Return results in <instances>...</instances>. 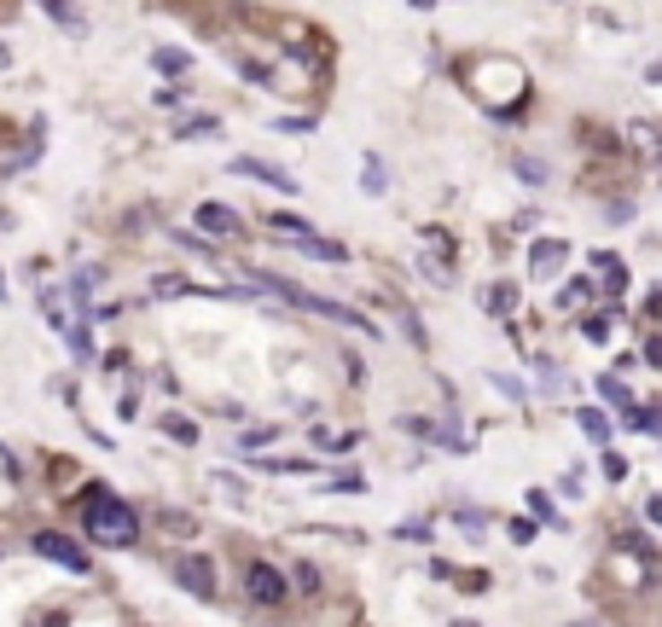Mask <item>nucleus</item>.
Wrapping results in <instances>:
<instances>
[{
    "label": "nucleus",
    "instance_id": "29",
    "mask_svg": "<svg viewBox=\"0 0 662 627\" xmlns=\"http://www.w3.org/2000/svg\"><path fill=\"white\" fill-rule=\"evenodd\" d=\"M645 366H657V372H662V337L645 343Z\"/></svg>",
    "mask_w": 662,
    "mask_h": 627
},
{
    "label": "nucleus",
    "instance_id": "22",
    "mask_svg": "<svg viewBox=\"0 0 662 627\" xmlns=\"http://www.w3.org/2000/svg\"><path fill=\"white\" fill-rule=\"evenodd\" d=\"M610 326H616V309H610V314H593V319H587V337H593V343H605V337H610Z\"/></svg>",
    "mask_w": 662,
    "mask_h": 627
},
{
    "label": "nucleus",
    "instance_id": "7",
    "mask_svg": "<svg viewBox=\"0 0 662 627\" xmlns=\"http://www.w3.org/2000/svg\"><path fill=\"white\" fill-rule=\"evenodd\" d=\"M175 575H180V587H187V593L215 598V570H210V558H180Z\"/></svg>",
    "mask_w": 662,
    "mask_h": 627
},
{
    "label": "nucleus",
    "instance_id": "12",
    "mask_svg": "<svg viewBox=\"0 0 662 627\" xmlns=\"http://www.w3.org/2000/svg\"><path fill=\"white\" fill-rule=\"evenodd\" d=\"M152 65L163 70V76H187V70H192V58L180 53V47H157V53H152Z\"/></svg>",
    "mask_w": 662,
    "mask_h": 627
},
{
    "label": "nucleus",
    "instance_id": "32",
    "mask_svg": "<svg viewBox=\"0 0 662 627\" xmlns=\"http://www.w3.org/2000/svg\"><path fill=\"white\" fill-rule=\"evenodd\" d=\"M453 627H476V622H453Z\"/></svg>",
    "mask_w": 662,
    "mask_h": 627
},
{
    "label": "nucleus",
    "instance_id": "21",
    "mask_svg": "<svg viewBox=\"0 0 662 627\" xmlns=\"http://www.w3.org/2000/svg\"><path fill=\"white\" fill-rule=\"evenodd\" d=\"M518 175L529 180V187H541V180H546V163H541V157H518Z\"/></svg>",
    "mask_w": 662,
    "mask_h": 627
},
{
    "label": "nucleus",
    "instance_id": "10",
    "mask_svg": "<svg viewBox=\"0 0 662 627\" xmlns=\"http://www.w3.org/2000/svg\"><path fill=\"white\" fill-rule=\"evenodd\" d=\"M593 267H598V279H605V291H610V297H616V291L628 285V267H622L616 256H593Z\"/></svg>",
    "mask_w": 662,
    "mask_h": 627
},
{
    "label": "nucleus",
    "instance_id": "5",
    "mask_svg": "<svg viewBox=\"0 0 662 627\" xmlns=\"http://www.w3.org/2000/svg\"><path fill=\"white\" fill-rule=\"evenodd\" d=\"M232 175H250L262 180V187H279V192H297V175H285V169L262 163V157H232Z\"/></svg>",
    "mask_w": 662,
    "mask_h": 627
},
{
    "label": "nucleus",
    "instance_id": "4",
    "mask_svg": "<svg viewBox=\"0 0 662 627\" xmlns=\"http://www.w3.org/2000/svg\"><path fill=\"white\" fill-rule=\"evenodd\" d=\"M35 552H41V558H53V563H65L70 575H88V552H82L76 540L53 535V528H47V535H35Z\"/></svg>",
    "mask_w": 662,
    "mask_h": 627
},
{
    "label": "nucleus",
    "instance_id": "14",
    "mask_svg": "<svg viewBox=\"0 0 662 627\" xmlns=\"http://www.w3.org/2000/svg\"><path fill=\"white\" fill-rule=\"evenodd\" d=\"M483 309L488 314H511V309H518V285H488L483 291Z\"/></svg>",
    "mask_w": 662,
    "mask_h": 627
},
{
    "label": "nucleus",
    "instance_id": "8",
    "mask_svg": "<svg viewBox=\"0 0 662 627\" xmlns=\"http://www.w3.org/2000/svg\"><path fill=\"white\" fill-rule=\"evenodd\" d=\"M192 221H198L210 239H227V232H239V215H232L227 204H198V215H192Z\"/></svg>",
    "mask_w": 662,
    "mask_h": 627
},
{
    "label": "nucleus",
    "instance_id": "30",
    "mask_svg": "<svg viewBox=\"0 0 662 627\" xmlns=\"http://www.w3.org/2000/svg\"><path fill=\"white\" fill-rule=\"evenodd\" d=\"M645 518H651V523H657V528H662V494H657V500H651V506H645Z\"/></svg>",
    "mask_w": 662,
    "mask_h": 627
},
{
    "label": "nucleus",
    "instance_id": "9",
    "mask_svg": "<svg viewBox=\"0 0 662 627\" xmlns=\"http://www.w3.org/2000/svg\"><path fill=\"white\" fill-rule=\"evenodd\" d=\"M267 232H279V239H291V244H302V239H314V227L302 215H291V209H279V215H267Z\"/></svg>",
    "mask_w": 662,
    "mask_h": 627
},
{
    "label": "nucleus",
    "instance_id": "6",
    "mask_svg": "<svg viewBox=\"0 0 662 627\" xmlns=\"http://www.w3.org/2000/svg\"><path fill=\"white\" fill-rule=\"evenodd\" d=\"M563 262H570V244L563 239H535V250H529V274L535 279H552Z\"/></svg>",
    "mask_w": 662,
    "mask_h": 627
},
{
    "label": "nucleus",
    "instance_id": "34",
    "mask_svg": "<svg viewBox=\"0 0 662 627\" xmlns=\"http://www.w3.org/2000/svg\"><path fill=\"white\" fill-rule=\"evenodd\" d=\"M0 297H6V279H0Z\"/></svg>",
    "mask_w": 662,
    "mask_h": 627
},
{
    "label": "nucleus",
    "instance_id": "18",
    "mask_svg": "<svg viewBox=\"0 0 662 627\" xmlns=\"http://www.w3.org/2000/svg\"><path fill=\"white\" fill-rule=\"evenodd\" d=\"M175 134H180V140H192V134H198V140H215V134H221V122H215V117H187Z\"/></svg>",
    "mask_w": 662,
    "mask_h": 627
},
{
    "label": "nucleus",
    "instance_id": "19",
    "mask_svg": "<svg viewBox=\"0 0 662 627\" xmlns=\"http://www.w3.org/2000/svg\"><path fill=\"white\" fill-rule=\"evenodd\" d=\"M575 418H581V430H587V436H593V441H610V418L598 413V407H581Z\"/></svg>",
    "mask_w": 662,
    "mask_h": 627
},
{
    "label": "nucleus",
    "instance_id": "28",
    "mask_svg": "<svg viewBox=\"0 0 662 627\" xmlns=\"http://www.w3.org/2000/svg\"><path fill=\"white\" fill-rule=\"evenodd\" d=\"M558 302H570V309H581L587 302V279H575V285H563V297Z\"/></svg>",
    "mask_w": 662,
    "mask_h": 627
},
{
    "label": "nucleus",
    "instance_id": "25",
    "mask_svg": "<svg viewBox=\"0 0 662 627\" xmlns=\"http://www.w3.org/2000/svg\"><path fill=\"white\" fill-rule=\"evenodd\" d=\"M598 465H605L610 483H622V476H628V459H622V453H610V448H605V459H598Z\"/></svg>",
    "mask_w": 662,
    "mask_h": 627
},
{
    "label": "nucleus",
    "instance_id": "23",
    "mask_svg": "<svg viewBox=\"0 0 662 627\" xmlns=\"http://www.w3.org/2000/svg\"><path fill=\"white\" fill-rule=\"evenodd\" d=\"M163 430L175 441H198V424H192V418H163Z\"/></svg>",
    "mask_w": 662,
    "mask_h": 627
},
{
    "label": "nucleus",
    "instance_id": "13",
    "mask_svg": "<svg viewBox=\"0 0 662 627\" xmlns=\"http://www.w3.org/2000/svg\"><path fill=\"white\" fill-rule=\"evenodd\" d=\"M41 12H47V18H58V23H65V30H88V18H82V12L76 6H70V0H41Z\"/></svg>",
    "mask_w": 662,
    "mask_h": 627
},
{
    "label": "nucleus",
    "instance_id": "3",
    "mask_svg": "<svg viewBox=\"0 0 662 627\" xmlns=\"http://www.w3.org/2000/svg\"><path fill=\"white\" fill-rule=\"evenodd\" d=\"M244 587H250V598L256 605H285V575L274 570V563H250V570H244Z\"/></svg>",
    "mask_w": 662,
    "mask_h": 627
},
{
    "label": "nucleus",
    "instance_id": "26",
    "mask_svg": "<svg viewBox=\"0 0 662 627\" xmlns=\"http://www.w3.org/2000/svg\"><path fill=\"white\" fill-rule=\"evenodd\" d=\"M152 291H157V297H180V291H192V285H187V279H175V274H163Z\"/></svg>",
    "mask_w": 662,
    "mask_h": 627
},
{
    "label": "nucleus",
    "instance_id": "20",
    "mask_svg": "<svg viewBox=\"0 0 662 627\" xmlns=\"http://www.w3.org/2000/svg\"><path fill=\"white\" fill-rule=\"evenodd\" d=\"M529 506H535V518H541V523H558V511H552V494H546V488H529Z\"/></svg>",
    "mask_w": 662,
    "mask_h": 627
},
{
    "label": "nucleus",
    "instance_id": "2",
    "mask_svg": "<svg viewBox=\"0 0 662 627\" xmlns=\"http://www.w3.org/2000/svg\"><path fill=\"white\" fill-rule=\"evenodd\" d=\"M256 291H274V297L291 302V309H309V314H320V319H337V326L361 331V337H378V326L366 314L343 309V302H331V297H314V291H302V285H285V279H274V274H256Z\"/></svg>",
    "mask_w": 662,
    "mask_h": 627
},
{
    "label": "nucleus",
    "instance_id": "33",
    "mask_svg": "<svg viewBox=\"0 0 662 627\" xmlns=\"http://www.w3.org/2000/svg\"><path fill=\"white\" fill-rule=\"evenodd\" d=\"M0 65H6V47H0Z\"/></svg>",
    "mask_w": 662,
    "mask_h": 627
},
{
    "label": "nucleus",
    "instance_id": "24",
    "mask_svg": "<svg viewBox=\"0 0 662 627\" xmlns=\"http://www.w3.org/2000/svg\"><path fill=\"white\" fill-rule=\"evenodd\" d=\"M453 523H459V528H465V535H471V540H476V535H483V528H488V518H483V511H453Z\"/></svg>",
    "mask_w": 662,
    "mask_h": 627
},
{
    "label": "nucleus",
    "instance_id": "17",
    "mask_svg": "<svg viewBox=\"0 0 662 627\" xmlns=\"http://www.w3.org/2000/svg\"><path fill=\"white\" fill-rule=\"evenodd\" d=\"M297 250H309V256H320V262H349V250H343L337 239H302Z\"/></svg>",
    "mask_w": 662,
    "mask_h": 627
},
{
    "label": "nucleus",
    "instance_id": "27",
    "mask_svg": "<svg viewBox=\"0 0 662 627\" xmlns=\"http://www.w3.org/2000/svg\"><path fill=\"white\" fill-rule=\"evenodd\" d=\"M274 128H279V134H314V122H309V117H279Z\"/></svg>",
    "mask_w": 662,
    "mask_h": 627
},
{
    "label": "nucleus",
    "instance_id": "1",
    "mask_svg": "<svg viewBox=\"0 0 662 627\" xmlns=\"http://www.w3.org/2000/svg\"><path fill=\"white\" fill-rule=\"evenodd\" d=\"M88 540L93 546H134L140 540V518L122 506L110 488H88Z\"/></svg>",
    "mask_w": 662,
    "mask_h": 627
},
{
    "label": "nucleus",
    "instance_id": "16",
    "mask_svg": "<svg viewBox=\"0 0 662 627\" xmlns=\"http://www.w3.org/2000/svg\"><path fill=\"white\" fill-rule=\"evenodd\" d=\"M384 187H389L384 163H378V157H366V163H361V192H366V198H378V192H384Z\"/></svg>",
    "mask_w": 662,
    "mask_h": 627
},
{
    "label": "nucleus",
    "instance_id": "31",
    "mask_svg": "<svg viewBox=\"0 0 662 627\" xmlns=\"http://www.w3.org/2000/svg\"><path fill=\"white\" fill-rule=\"evenodd\" d=\"M570 627H598V622H587V616H581V622H570Z\"/></svg>",
    "mask_w": 662,
    "mask_h": 627
},
{
    "label": "nucleus",
    "instance_id": "15",
    "mask_svg": "<svg viewBox=\"0 0 662 627\" xmlns=\"http://www.w3.org/2000/svg\"><path fill=\"white\" fill-rule=\"evenodd\" d=\"M41 314L53 331H70V314H65V291H41Z\"/></svg>",
    "mask_w": 662,
    "mask_h": 627
},
{
    "label": "nucleus",
    "instance_id": "11",
    "mask_svg": "<svg viewBox=\"0 0 662 627\" xmlns=\"http://www.w3.org/2000/svg\"><path fill=\"white\" fill-rule=\"evenodd\" d=\"M598 396H605V401H610V407H622V413H633V407H640V401H633V396H628V384H622V378H610V372H605V378H598Z\"/></svg>",
    "mask_w": 662,
    "mask_h": 627
}]
</instances>
